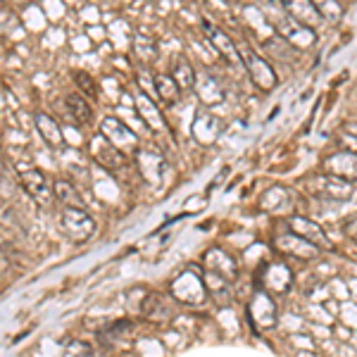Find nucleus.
Listing matches in <instances>:
<instances>
[{"mask_svg": "<svg viewBox=\"0 0 357 357\" xmlns=\"http://www.w3.org/2000/svg\"><path fill=\"white\" fill-rule=\"evenodd\" d=\"M284 5H286V10H289V15H291L293 20H296L301 26L310 29V31L319 26L321 13L314 8L312 0H284Z\"/></svg>", "mask_w": 357, "mask_h": 357, "instance_id": "9d476101", "label": "nucleus"}, {"mask_svg": "<svg viewBox=\"0 0 357 357\" xmlns=\"http://www.w3.org/2000/svg\"><path fill=\"white\" fill-rule=\"evenodd\" d=\"M169 77L174 79V84L178 86V91H191L193 84H195V69H193L191 62L186 60V57H174Z\"/></svg>", "mask_w": 357, "mask_h": 357, "instance_id": "4468645a", "label": "nucleus"}, {"mask_svg": "<svg viewBox=\"0 0 357 357\" xmlns=\"http://www.w3.org/2000/svg\"><path fill=\"white\" fill-rule=\"evenodd\" d=\"M74 82H77V86L89 98H98V86H96V82L86 72H74Z\"/></svg>", "mask_w": 357, "mask_h": 357, "instance_id": "4be33fe9", "label": "nucleus"}, {"mask_svg": "<svg viewBox=\"0 0 357 357\" xmlns=\"http://www.w3.org/2000/svg\"><path fill=\"white\" fill-rule=\"evenodd\" d=\"M100 141V138H98ZM96 158H98V162H100L102 167H107L110 172H117L119 167H124L126 162V158H124V153H119L117 148L110 146V143H98V148H96Z\"/></svg>", "mask_w": 357, "mask_h": 357, "instance_id": "6ab92c4d", "label": "nucleus"}, {"mask_svg": "<svg viewBox=\"0 0 357 357\" xmlns=\"http://www.w3.org/2000/svg\"><path fill=\"white\" fill-rule=\"evenodd\" d=\"M62 357H93V348L84 341H69Z\"/></svg>", "mask_w": 357, "mask_h": 357, "instance_id": "412c9836", "label": "nucleus"}, {"mask_svg": "<svg viewBox=\"0 0 357 357\" xmlns=\"http://www.w3.org/2000/svg\"><path fill=\"white\" fill-rule=\"evenodd\" d=\"M155 96H158V100L165 102V105H174L178 100V96H181V91H178V86L174 84V79H172L169 74H158V77H155Z\"/></svg>", "mask_w": 357, "mask_h": 357, "instance_id": "a211bd4d", "label": "nucleus"}, {"mask_svg": "<svg viewBox=\"0 0 357 357\" xmlns=\"http://www.w3.org/2000/svg\"><path fill=\"white\" fill-rule=\"evenodd\" d=\"M60 227L69 241L74 243H86L96 234V222L84 207H62Z\"/></svg>", "mask_w": 357, "mask_h": 357, "instance_id": "f03ea898", "label": "nucleus"}, {"mask_svg": "<svg viewBox=\"0 0 357 357\" xmlns=\"http://www.w3.org/2000/svg\"><path fill=\"white\" fill-rule=\"evenodd\" d=\"M276 248L284 252H293V255L303 257V260H307V257H314L317 255V248L310 245L307 241L298 238L296 234H289V236H276Z\"/></svg>", "mask_w": 357, "mask_h": 357, "instance_id": "ddd939ff", "label": "nucleus"}, {"mask_svg": "<svg viewBox=\"0 0 357 357\" xmlns=\"http://www.w3.org/2000/svg\"><path fill=\"white\" fill-rule=\"evenodd\" d=\"M236 50H238L241 65L245 67L248 77L252 79V84H255L257 89L260 91L276 89L279 79H276V72L272 69V65H269V60H264L260 53H255V50L248 48V45H236Z\"/></svg>", "mask_w": 357, "mask_h": 357, "instance_id": "f257e3e1", "label": "nucleus"}, {"mask_svg": "<svg viewBox=\"0 0 357 357\" xmlns=\"http://www.w3.org/2000/svg\"><path fill=\"white\" fill-rule=\"evenodd\" d=\"M138 112H141V117L146 119V124L151 126V129H165V119L162 114H160V110L155 107V102L148 98L146 93H138Z\"/></svg>", "mask_w": 357, "mask_h": 357, "instance_id": "aec40b11", "label": "nucleus"}, {"mask_svg": "<svg viewBox=\"0 0 357 357\" xmlns=\"http://www.w3.org/2000/svg\"><path fill=\"white\" fill-rule=\"evenodd\" d=\"M100 131H102V136H105L107 141H110V146L117 148L119 153H122V151H134V153H138V138L134 136V131L126 129L122 122H117V119L107 117V119H102Z\"/></svg>", "mask_w": 357, "mask_h": 357, "instance_id": "0eeeda50", "label": "nucleus"}, {"mask_svg": "<svg viewBox=\"0 0 357 357\" xmlns=\"http://www.w3.org/2000/svg\"><path fill=\"white\" fill-rule=\"evenodd\" d=\"M224 131V124L220 122L217 117H212L210 112H198L195 114V122H193V136L198 143H203V146H210V143H215L217 138L222 136Z\"/></svg>", "mask_w": 357, "mask_h": 357, "instance_id": "9b49d317", "label": "nucleus"}, {"mask_svg": "<svg viewBox=\"0 0 357 357\" xmlns=\"http://www.w3.org/2000/svg\"><path fill=\"white\" fill-rule=\"evenodd\" d=\"M312 193L321 195V198L329 200H348L353 195V181L341 176H314V188Z\"/></svg>", "mask_w": 357, "mask_h": 357, "instance_id": "6e6552de", "label": "nucleus"}, {"mask_svg": "<svg viewBox=\"0 0 357 357\" xmlns=\"http://www.w3.org/2000/svg\"><path fill=\"white\" fill-rule=\"evenodd\" d=\"M53 198L60 200L62 207H84L82 193H79L77 186H72L67 178H57V181H53Z\"/></svg>", "mask_w": 357, "mask_h": 357, "instance_id": "dca6fc26", "label": "nucleus"}, {"mask_svg": "<svg viewBox=\"0 0 357 357\" xmlns=\"http://www.w3.org/2000/svg\"><path fill=\"white\" fill-rule=\"evenodd\" d=\"M205 264L210 269V274L220 276L222 281H234L238 276V267L231 255H227L224 250H210L205 255Z\"/></svg>", "mask_w": 357, "mask_h": 357, "instance_id": "f8f14e48", "label": "nucleus"}, {"mask_svg": "<svg viewBox=\"0 0 357 357\" xmlns=\"http://www.w3.org/2000/svg\"><path fill=\"white\" fill-rule=\"evenodd\" d=\"M286 224H289L291 234H296L298 238L307 241V243L314 245L317 250H329L331 248V241H329V236L324 234V229H321L317 222L307 220V217L291 215L289 220H286Z\"/></svg>", "mask_w": 357, "mask_h": 357, "instance_id": "20e7f679", "label": "nucleus"}, {"mask_svg": "<svg viewBox=\"0 0 357 357\" xmlns=\"http://www.w3.org/2000/svg\"><path fill=\"white\" fill-rule=\"evenodd\" d=\"M20 186L24 188L29 198H33L38 205L48 207L53 203V181L41 169H24L20 174Z\"/></svg>", "mask_w": 357, "mask_h": 357, "instance_id": "7ed1b4c3", "label": "nucleus"}, {"mask_svg": "<svg viewBox=\"0 0 357 357\" xmlns=\"http://www.w3.org/2000/svg\"><path fill=\"white\" fill-rule=\"evenodd\" d=\"M205 279L200 274H193V272H183L178 279L174 281L172 286V293H174L176 301L181 303H203L205 301Z\"/></svg>", "mask_w": 357, "mask_h": 357, "instance_id": "423d86ee", "label": "nucleus"}, {"mask_svg": "<svg viewBox=\"0 0 357 357\" xmlns=\"http://www.w3.org/2000/svg\"><path fill=\"white\" fill-rule=\"evenodd\" d=\"M65 105H67V112L72 114V119L77 124L89 126L91 122H93V107L86 102V98L82 93H69Z\"/></svg>", "mask_w": 357, "mask_h": 357, "instance_id": "2eb2a0df", "label": "nucleus"}, {"mask_svg": "<svg viewBox=\"0 0 357 357\" xmlns=\"http://www.w3.org/2000/svg\"><path fill=\"white\" fill-rule=\"evenodd\" d=\"M36 126H38V131H41L43 141L48 143V146H53V148L62 146L65 136H62L60 124H57L50 114H36Z\"/></svg>", "mask_w": 357, "mask_h": 357, "instance_id": "f3484780", "label": "nucleus"}, {"mask_svg": "<svg viewBox=\"0 0 357 357\" xmlns=\"http://www.w3.org/2000/svg\"><path fill=\"white\" fill-rule=\"evenodd\" d=\"M250 324L260 331H269L272 326L276 324V305L274 301L269 298V293L264 291H257L250 301Z\"/></svg>", "mask_w": 357, "mask_h": 357, "instance_id": "39448f33", "label": "nucleus"}, {"mask_svg": "<svg viewBox=\"0 0 357 357\" xmlns=\"http://www.w3.org/2000/svg\"><path fill=\"white\" fill-rule=\"evenodd\" d=\"M203 31L207 33V38H210L212 48H215L217 53H220V55L224 57V60L241 65L238 50H236V43H234V38L229 36V33H224L220 26H215L212 22H207V20H203Z\"/></svg>", "mask_w": 357, "mask_h": 357, "instance_id": "1a4fd4ad", "label": "nucleus"}]
</instances>
